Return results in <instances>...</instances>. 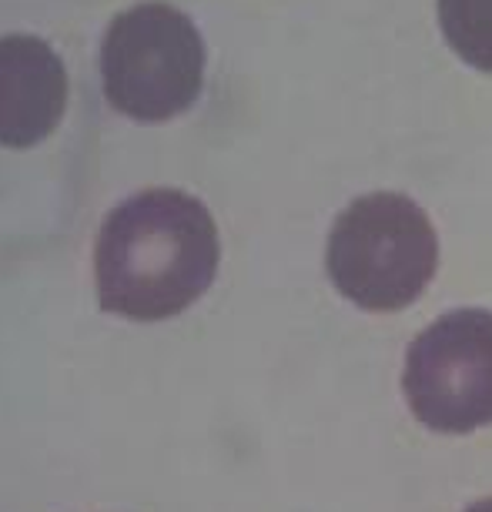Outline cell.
Segmentation results:
<instances>
[{"label": "cell", "instance_id": "1", "mask_svg": "<svg viewBox=\"0 0 492 512\" xmlns=\"http://www.w3.org/2000/svg\"><path fill=\"white\" fill-rule=\"evenodd\" d=\"M218 262L205 201L178 188L138 191L111 208L94 241L98 305L128 322H164L208 292Z\"/></svg>", "mask_w": 492, "mask_h": 512}, {"label": "cell", "instance_id": "2", "mask_svg": "<svg viewBox=\"0 0 492 512\" xmlns=\"http://www.w3.org/2000/svg\"><path fill=\"white\" fill-rule=\"evenodd\" d=\"M325 268L345 302L365 312H399L419 302L436 278L439 235L419 201L372 191L335 218Z\"/></svg>", "mask_w": 492, "mask_h": 512}, {"label": "cell", "instance_id": "3", "mask_svg": "<svg viewBox=\"0 0 492 512\" xmlns=\"http://www.w3.org/2000/svg\"><path fill=\"white\" fill-rule=\"evenodd\" d=\"M205 61V37L185 11L168 0H141L101 37V91L131 121H175L201 98Z\"/></svg>", "mask_w": 492, "mask_h": 512}, {"label": "cell", "instance_id": "4", "mask_svg": "<svg viewBox=\"0 0 492 512\" xmlns=\"http://www.w3.org/2000/svg\"><path fill=\"white\" fill-rule=\"evenodd\" d=\"M402 392L412 415L442 436L492 425V312L456 308L422 328L405 352Z\"/></svg>", "mask_w": 492, "mask_h": 512}, {"label": "cell", "instance_id": "5", "mask_svg": "<svg viewBox=\"0 0 492 512\" xmlns=\"http://www.w3.org/2000/svg\"><path fill=\"white\" fill-rule=\"evenodd\" d=\"M67 71L47 41L34 34L0 37V144L34 148L61 128Z\"/></svg>", "mask_w": 492, "mask_h": 512}, {"label": "cell", "instance_id": "6", "mask_svg": "<svg viewBox=\"0 0 492 512\" xmlns=\"http://www.w3.org/2000/svg\"><path fill=\"white\" fill-rule=\"evenodd\" d=\"M449 51L479 74H492V0H436Z\"/></svg>", "mask_w": 492, "mask_h": 512}, {"label": "cell", "instance_id": "7", "mask_svg": "<svg viewBox=\"0 0 492 512\" xmlns=\"http://www.w3.org/2000/svg\"><path fill=\"white\" fill-rule=\"evenodd\" d=\"M466 512H492V499H479V502H472V506Z\"/></svg>", "mask_w": 492, "mask_h": 512}]
</instances>
